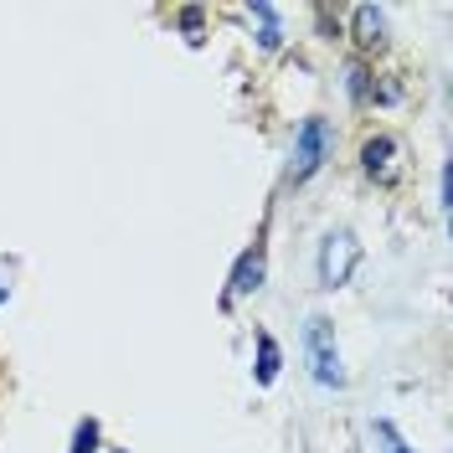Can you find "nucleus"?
Listing matches in <instances>:
<instances>
[{"label":"nucleus","mask_w":453,"mask_h":453,"mask_svg":"<svg viewBox=\"0 0 453 453\" xmlns=\"http://www.w3.org/2000/svg\"><path fill=\"white\" fill-rule=\"evenodd\" d=\"M345 88H350V104H371V98H376L366 57H350V62H345Z\"/></svg>","instance_id":"0eeeda50"},{"label":"nucleus","mask_w":453,"mask_h":453,"mask_svg":"<svg viewBox=\"0 0 453 453\" xmlns=\"http://www.w3.org/2000/svg\"><path fill=\"white\" fill-rule=\"evenodd\" d=\"M304 356H310V371L319 387H345V371H340V345H335V325L325 314H314L304 325Z\"/></svg>","instance_id":"f03ea898"},{"label":"nucleus","mask_w":453,"mask_h":453,"mask_svg":"<svg viewBox=\"0 0 453 453\" xmlns=\"http://www.w3.org/2000/svg\"><path fill=\"white\" fill-rule=\"evenodd\" d=\"M356 263H361V242H356V232H345V226L330 232L325 248H319V288H340V283H350Z\"/></svg>","instance_id":"7ed1b4c3"},{"label":"nucleus","mask_w":453,"mask_h":453,"mask_svg":"<svg viewBox=\"0 0 453 453\" xmlns=\"http://www.w3.org/2000/svg\"><path fill=\"white\" fill-rule=\"evenodd\" d=\"M335 155V124L330 119H304L299 129H294V150H288V180L294 186H304L310 175H319L325 170V160Z\"/></svg>","instance_id":"f257e3e1"},{"label":"nucleus","mask_w":453,"mask_h":453,"mask_svg":"<svg viewBox=\"0 0 453 453\" xmlns=\"http://www.w3.org/2000/svg\"><path fill=\"white\" fill-rule=\"evenodd\" d=\"M396 155H402V144H396L392 134H371V140L361 144V170H366L376 186H396V180H402Z\"/></svg>","instance_id":"39448f33"},{"label":"nucleus","mask_w":453,"mask_h":453,"mask_svg":"<svg viewBox=\"0 0 453 453\" xmlns=\"http://www.w3.org/2000/svg\"><path fill=\"white\" fill-rule=\"evenodd\" d=\"M279 366H283L279 340L263 330V335H257V381H263V387H273V381H279Z\"/></svg>","instance_id":"6e6552de"},{"label":"nucleus","mask_w":453,"mask_h":453,"mask_svg":"<svg viewBox=\"0 0 453 453\" xmlns=\"http://www.w3.org/2000/svg\"><path fill=\"white\" fill-rule=\"evenodd\" d=\"M253 21L263 27V31H257V42H263V52H279V42H283V31H279V11L257 0V5H253Z\"/></svg>","instance_id":"1a4fd4ad"},{"label":"nucleus","mask_w":453,"mask_h":453,"mask_svg":"<svg viewBox=\"0 0 453 453\" xmlns=\"http://www.w3.org/2000/svg\"><path fill=\"white\" fill-rule=\"evenodd\" d=\"M350 36H356V47L361 52H387V11L381 5H356L350 11Z\"/></svg>","instance_id":"423d86ee"},{"label":"nucleus","mask_w":453,"mask_h":453,"mask_svg":"<svg viewBox=\"0 0 453 453\" xmlns=\"http://www.w3.org/2000/svg\"><path fill=\"white\" fill-rule=\"evenodd\" d=\"M263 279H268V242H263V232H257V242H253V248H248L242 257H237V263H232V279H226L222 304L257 294V288H263Z\"/></svg>","instance_id":"20e7f679"},{"label":"nucleus","mask_w":453,"mask_h":453,"mask_svg":"<svg viewBox=\"0 0 453 453\" xmlns=\"http://www.w3.org/2000/svg\"><path fill=\"white\" fill-rule=\"evenodd\" d=\"M67 453H98V423L93 418H83L78 423V433H73V449Z\"/></svg>","instance_id":"9d476101"},{"label":"nucleus","mask_w":453,"mask_h":453,"mask_svg":"<svg viewBox=\"0 0 453 453\" xmlns=\"http://www.w3.org/2000/svg\"><path fill=\"white\" fill-rule=\"evenodd\" d=\"M376 438L387 443V453H407V443L396 438V427H392V423H376Z\"/></svg>","instance_id":"9b49d317"}]
</instances>
